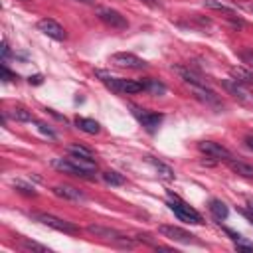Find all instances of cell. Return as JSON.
I'll return each mask as SVG.
<instances>
[{
  "mask_svg": "<svg viewBox=\"0 0 253 253\" xmlns=\"http://www.w3.org/2000/svg\"><path fill=\"white\" fill-rule=\"evenodd\" d=\"M95 75L101 79V83L111 89L113 93H119V95H132V93H140L144 91V83L140 81H132V79H123V77H113L111 73L103 71V69H97Z\"/></svg>",
  "mask_w": 253,
  "mask_h": 253,
  "instance_id": "6da1fadb",
  "label": "cell"
},
{
  "mask_svg": "<svg viewBox=\"0 0 253 253\" xmlns=\"http://www.w3.org/2000/svg\"><path fill=\"white\" fill-rule=\"evenodd\" d=\"M168 208L174 211V215H176L178 219H182V221H186V223H194V225L204 223V219H202L200 211H196V210H194L190 204H186L184 200H180L176 194H170Z\"/></svg>",
  "mask_w": 253,
  "mask_h": 253,
  "instance_id": "7a4b0ae2",
  "label": "cell"
},
{
  "mask_svg": "<svg viewBox=\"0 0 253 253\" xmlns=\"http://www.w3.org/2000/svg\"><path fill=\"white\" fill-rule=\"evenodd\" d=\"M32 219H36V221H40V223H43V225H47V227H51V229H57V231L69 233V235L79 233V227H77V225H73L71 221H65V219L55 217V215L45 213V211H34V213H32Z\"/></svg>",
  "mask_w": 253,
  "mask_h": 253,
  "instance_id": "3957f363",
  "label": "cell"
},
{
  "mask_svg": "<svg viewBox=\"0 0 253 253\" xmlns=\"http://www.w3.org/2000/svg\"><path fill=\"white\" fill-rule=\"evenodd\" d=\"M87 231L93 233L95 237H103V239H109L121 247H132L134 241L130 237H126L125 233L117 231V229H111V227H105V225H87Z\"/></svg>",
  "mask_w": 253,
  "mask_h": 253,
  "instance_id": "277c9868",
  "label": "cell"
},
{
  "mask_svg": "<svg viewBox=\"0 0 253 253\" xmlns=\"http://www.w3.org/2000/svg\"><path fill=\"white\" fill-rule=\"evenodd\" d=\"M95 14L99 16V20H101L105 26H109V28H113V30H126V28H128L126 18H125L121 12L113 10V8L97 6V8H95Z\"/></svg>",
  "mask_w": 253,
  "mask_h": 253,
  "instance_id": "5b68a950",
  "label": "cell"
},
{
  "mask_svg": "<svg viewBox=\"0 0 253 253\" xmlns=\"http://www.w3.org/2000/svg\"><path fill=\"white\" fill-rule=\"evenodd\" d=\"M109 61L117 67H126V69H144L148 65L142 57H138L134 53H128V51H117L109 57Z\"/></svg>",
  "mask_w": 253,
  "mask_h": 253,
  "instance_id": "8992f818",
  "label": "cell"
},
{
  "mask_svg": "<svg viewBox=\"0 0 253 253\" xmlns=\"http://www.w3.org/2000/svg\"><path fill=\"white\" fill-rule=\"evenodd\" d=\"M198 148L208 158H213V160H219V162H227L233 156L225 146H221L219 142H213V140H202V142H198Z\"/></svg>",
  "mask_w": 253,
  "mask_h": 253,
  "instance_id": "52a82bcc",
  "label": "cell"
},
{
  "mask_svg": "<svg viewBox=\"0 0 253 253\" xmlns=\"http://www.w3.org/2000/svg\"><path fill=\"white\" fill-rule=\"evenodd\" d=\"M158 231L164 237H168L172 241H178V243H198V239H196L194 233H190V231H186V229H182L178 225H166V223H162V225H158Z\"/></svg>",
  "mask_w": 253,
  "mask_h": 253,
  "instance_id": "ba28073f",
  "label": "cell"
},
{
  "mask_svg": "<svg viewBox=\"0 0 253 253\" xmlns=\"http://www.w3.org/2000/svg\"><path fill=\"white\" fill-rule=\"evenodd\" d=\"M38 30L43 32L47 38L57 40V42H63V40L67 38L65 28H63L61 24H57L55 20H51V18H43V20H40V22H38Z\"/></svg>",
  "mask_w": 253,
  "mask_h": 253,
  "instance_id": "9c48e42d",
  "label": "cell"
},
{
  "mask_svg": "<svg viewBox=\"0 0 253 253\" xmlns=\"http://www.w3.org/2000/svg\"><path fill=\"white\" fill-rule=\"evenodd\" d=\"M132 115L142 123V126H144L150 134L156 132V128H158V125H160V121H162V115H160V113H150V111L138 109V107H132Z\"/></svg>",
  "mask_w": 253,
  "mask_h": 253,
  "instance_id": "30bf717a",
  "label": "cell"
},
{
  "mask_svg": "<svg viewBox=\"0 0 253 253\" xmlns=\"http://www.w3.org/2000/svg\"><path fill=\"white\" fill-rule=\"evenodd\" d=\"M188 87H190L192 95H194L196 99H200L202 103H206V105H213V107H221L219 97H217L208 85H188Z\"/></svg>",
  "mask_w": 253,
  "mask_h": 253,
  "instance_id": "8fae6325",
  "label": "cell"
},
{
  "mask_svg": "<svg viewBox=\"0 0 253 253\" xmlns=\"http://www.w3.org/2000/svg\"><path fill=\"white\" fill-rule=\"evenodd\" d=\"M174 73H178V77L186 83V85H208V81L194 69L186 67V65H172Z\"/></svg>",
  "mask_w": 253,
  "mask_h": 253,
  "instance_id": "7c38bea8",
  "label": "cell"
},
{
  "mask_svg": "<svg viewBox=\"0 0 253 253\" xmlns=\"http://www.w3.org/2000/svg\"><path fill=\"white\" fill-rule=\"evenodd\" d=\"M55 196H59V198H63V200H71V202H83L85 200V194L79 190V188H73V186H69V184H57V186H53V190H51Z\"/></svg>",
  "mask_w": 253,
  "mask_h": 253,
  "instance_id": "4fadbf2b",
  "label": "cell"
},
{
  "mask_svg": "<svg viewBox=\"0 0 253 253\" xmlns=\"http://www.w3.org/2000/svg\"><path fill=\"white\" fill-rule=\"evenodd\" d=\"M223 87H225V91L229 93V95H233L235 99H239V101H251V95H249V91L243 87V83H239V81H235V79H225L223 81Z\"/></svg>",
  "mask_w": 253,
  "mask_h": 253,
  "instance_id": "5bb4252c",
  "label": "cell"
},
{
  "mask_svg": "<svg viewBox=\"0 0 253 253\" xmlns=\"http://www.w3.org/2000/svg\"><path fill=\"white\" fill-rule=\"evenodd\" d=\"M237 176H241V178H249V180H253V164H247V162H243V160H237L235 156H231L227 162H225Z\"/></svg>",
  "mask_w": 253,
  "mask_h": 253,
  "instance_id": "9a60e30c",
  "label": "cell"
},
{
  "mask_svg": "<svg viewBox=\"0 0 253 253\" xmlns=\"http://www.w3.org/2000/svg\"><path fill=\"white\" fill-rule=\"evenodd\" d=\"M51 166L55 168V170H59V172H65V174H71V176H79V178H87L77 166H73L67 158H55L53 162H51Z\"/></svg>",
  "mask_w": 253,
  "mask_h": 253,
  "instance_id": "2e32d148",
  "label": "cell"
},
{
  "mask_svg": "<svg viewBox=\"0 0 253 253\" xmlns=\"http://www.w3.org/2000/svg\"><path fill=\"white\" fill-rule=\"evenodd\" d=\"M75 125H77L79 130H83V132H87V134H97V132L101 130V125H99L97 121L85 119V117H77V119H75Z\"/></svg>",
  "mask_w": 253,
  "mask_h": 253,
  "instance_id": "e0dca14e",
  "label": "cell"
},
{
  "mask_svg": "<svg viewBox=\"0 0 253 253\" xmlns=\"http://www.w3.org/2000/svg\"><path fill=\"white\" fill-rule=\"evenodd\" d=\"M229 75H231V79H235V81H239L243 85H253V73L247 71L245 67H231Z\"/></svg>",
  "mask_w": 253,
  "mask_h": 253,
  "instance_id": "ac0fdd59",
  "label": "cell"
},
{
  "mask_svg": "<svg viewBox=\"0 0 253 253\" xmlns=\"http://www.w3.org/2000/svg\"><path fill=\"white\" fill-rule=\"evenodd\" d=\"M148 162L154 166V170L158 172V176H162L164 180H172V178H174V170H172L168 164H164V162L156 160L154 156H148Z\"/></svg>",
  "mask_w": 253,
  "mask_h": 253,
  "instance_id": "d6986e66",
  "label": "cell"
},
{
  "mask_svg": "<svg viewBox=\"0 0 253 253\" xmlns=\"http://www.w3.org/2000/svg\"><path fill=\"white\" fill-rule=\"evenodd\" d=\"M210 211L213 213L215 219H225L227 213H229L227 206H225L221 200H210Z\"/></svg>",
  "mask_w": 253,
  "mask_h": 253,
  "instance_id": "ffe728a7",
  "label": "cell"
},
{
  "mask_svg": "<svg viewBox=\"0 0 253 253\" xmlns=\"http://www.w3.org/2000/svg\"><path fill=\"white\" fill-rule=\"evenodd\" d=\"M142 83H144V91H148L150 95H156V97H158V95H164V93H166V85L160 83L158 79H150V77H148V79L142 81Z\"/></svg>",
  "mask_w": 253,
  "mask_h": 253,
  "instance_id": "44dd1931",
  "label": "cell"
},
{
  "mask_svg": "<svg viewBox=\"0 0 253 253\" xmlns=\"http://www.w3.org/2000/svg\"><path fill=\"white\" fill-rule=\"evenodd\" d=\"M8 115H10L14 121H18V123H30V121H34L32 113H30L28 109H24V107H14V109L8 111Z\"/></svg>",
  "mask_w": 253,
  "mask_h": 253,
  "instance_id": "7402d4cb",
  "label": "cell"
},
{
  "mask_svg": "<svg viewBox=\"0 0 253 253\" xmlns=\"http://www.w3.org/2000/svg\"><path fill=\"white\" fill-rule=\"evenodd\" d=\"M204 6L210 8V10H217V12H225L229 16H235V8H231V6H227L219 0H204Z\"/></svg>",
  "mask_w": 253,
  "mask_h": 253,
  "instance_id": "603a6c76",
  "label": "cell"
},
{
  "mask_svg": "<svg viewBox=\"0 0 253 253\" xmlns=\"http://www.w3.org/2000/svg\"><path fill=\"white\" fill-rule=\"evenodd\" d=\"M103 180L109 184V186H123L125 184V176L115 172V170H105L103 172Z\"/></svg>",
  "mask_w": 253,
  "mask_h": 253,
  "instance_id": "cb8c5ba5",
  "label": "cell"
},
{
  "mask_svg": "<svg viewBox=\"0 0 253 253\" xmlns=\"http://www.w3.org/2000/svg\"><path fill=\"white\" fill-rule=\"evenodd\" d=\"M69 154H77V156H83V158H91V160H95V154H93V150L91 148H87V146H83V144H69Z\"/></svg>",
  "mask_w": 253,
  "mask_h": 253,
  "instance_id": "d4e9b609",
  "label": "cell"
},
{
  "mask_svg": "<svg viewBox=\"0 0 253 253\" xmlns=\"http://www.w3.org/2000/svg\"><path fill=\"white\" fill-rule=\"evenodd\" d=\"M22 247L26 251H38V253H49V249L45 245H40L36 241H28V239H22Z\"/></svg>",
  "mask_w": 253,
  "mask_h": 253,
  "instance_id": "484cf974",
  "label": "cell"
},
{
  "mask_svg": "<svg viewBox=\"0 0 253 253\" xmlns=\"http://www.w3.org/2000/svg\"><path fill=\"white\" fill-rule=\"evenodd\" d=\"M12 186L18 190V192H22V194H26V196H36V190L30 186V184H24V182H12Z\"/></svg>",
  "mask_w": 253,
  "mask_h": 253,
  "instance_id": "4316f807",
  "label": "cell"
},
{
  "mask_svg": "<svg viewBox=\"0 0 253 253\" xmlns=\"http://www.w3.org/2000/svg\"><path fill=\"white\" fill-rule=\"evenodd\" d=\"M0 77H2V81H14V79H18V75L12 73L6 65H2V69H0Z\"/></svg>",
  "mask_w": 253,
  "mask_h": 253,
  "instance_id": "83f0119b",
  "label": "cell"
},
{
  "mask_svg": "<svg viewBox=\"0 0 253 253\" xmlns=\"http://www.w3.org/2000/svg\"><path fill=\"white\" fill-rule=\"evenodd\" d=\"M10 55V47H8V42L2 40V61H6V57Z\"/></svg>",
  "mask_w": 253,
  "mask_h": 253,
  "instance_id": "f1b7e54d",
  "label": "cell"
},
{
  "mask_svg": "<svg viewBox=\"0 0 253 253\" xmlns=\"http://www.w3.org/2000/svg\"><path fill=\"white\" fill-rule=\"evenodd\" d=\"M241 57H243V61H245V63H249V65L253 67V51H243V53H241Z\"/></svg>",
  "mask_w": 253,
  "mask_h": 253,
  "instance_id": "f546056e",
  "label": "cell"
},
{
  "mask_svg": "<svg viewBox=\"0 0 253 253\" xmlns=\"http://www.w3.org/2000/svg\"><path fill=\"white\" fill-rule=\"evenodd\" d=\"M247 206H249V211H243V213H245V217L253 223V200H249V204H247Z\"/></svg>",
  "mask_w": 253,
  "mask_h": 253,
  "instance_id": "4dcf8cb0",
  "label": "cell"
},
{
  "mask_svg": "<svg viewBox=\"0 0 253 253\" xmlns=\"http://www.w3.org/2000/svg\"><path fill=\"white\" fill-rule=\"evenodd\" d=\"M28 81H30V83H34V85H40V83L43 81V77L38 73V75H30V79H28Z\"/></svg>",
  "mask_w": 253,
  "mask_h": 253,
  "instance_id": "1f68e13d",
  "label": "cell"
},
{
  "mask_svg": "<svg viewBox=\"0 0 253 253\" xmlns=\"http://www.w3.org/2000/svg\"><path fill=\"white\" fill-rule=\"evenodd\" d=\"M38 126H40V130H42L43 134H47V136H51V138L55 136V134H53V132H51V130H49V128H47V126H45L43 123H38Z\"/></svg>",
  "mask_w": 253,
  "mask_h": 253,
  "instance_id": "d6a6232c",
  "label": "cell"
},
{
  "mask_svg": "<svg viewBox=\"0 0 253 253\" xmlns=\"http://www.w3.org/2000/svg\"><path fill=\"white\" fill-rule=\"evenodd\" d=\"M140 2H144L148 6H154V8H160L162 6V0H140Z\"/></svg>",
  "mask_w": 253,
  "mask_h": 253,
  "instance_id": "836d02e7",
  "label": "cell"
},
{
  "mask_svg": "<svg viewBox=\"0 0 253 253\" xmlns=\"http://www.w3.org/2000/svg\"><path fill=\"white\" fill-rule=\"evenodd\" d=\"M245 142H247V146H249V148H253V136H247V138H245Z\"/></svg>",
  "mask_w": 253,
  "mask_h": 253,
  "instance_id": "e575fe53",
  "label": "cell"
},
{
  "mask_svg": "<svg viewBox=\"0 0 253 253\" xmlns=\"http://www.w3.org/2000/svg\"><path fill=\"white\" fill-rule=\"evenodd\" d=\"M77 2H83V4H93V0H77Z\"/></svg>",
  "mask_w": 253,
  "mask_h": 253,
  "instance_id": "d590c367",
  "label": "cell"
},
{
  "mask_svg": "<svg viewBox=\"0 0 253 253\" xmlns=\"http://www.w3.org/2000/svg\"><path fill=\"white\" fill-rule=\"evenodd\" d=\"M249 10H251V12H253V6H251V8H249Z\"/></svg>",
  "mask_w": 253,
  "mask_h": 253,
  "instance_id": "8d00e7d4",
  "label": "cell"
}]
</instances>
